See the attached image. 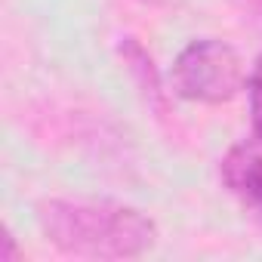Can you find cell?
Listing matches in <instances>:
<instances>
[{"label":"cell","mask_w":262,"mask_h":262,"mask_svg":"<svg viewBox=\"0 0 262 262\" xmlns=\"http://www.w3.org/2000/svg\"><path fill=\"white\" fill-rule=\"evenodd\" d=\"M37 222L56 250L80 259H136L158 241L142 210L117 201H47Z\"/></svg>","instance_id":"cell-1"},{"label":"cell","mask_w":262,"mask_h":262,"mask_svg":"<svg viewBox=\"0 0 262 262\" xmlns=\"http://www.w3.org/2000/svg\"><path fill=\"white\" fill-rule=\"evenodd\" d=\"M173 86L188 102L222 105L244 86V65L222 40H194L173 62Z\"/></svg>","instance_id":"cell-2"},{"label":"cell","mask_w":262,"mask_h":262,"mask_svg":"<svg viewBox=\"0 0 262 262\" xmlns=\"http://www.w3.org/2000/svg\"><path fill=\"white\" fill-rule=\"evenodd\" d=\"M219 173H222L225 188L234 198H241V204L262 225V155L253 145H234L222 158Z\"/></svg>","instance_id":"cell-3"},{"label":"cell","mask_w":262,"mask_h":262,"mask_svg":"<svg viewBox=\"0 0 262 262\" xmlns=\"http://www.w3.org/2000/svg\"><path fill=\"white\" fill-rule=\"evenodd\" d=\"M120 56H123L129 74L136 77V86H139V93L145 96V102H148L155 111L164 114V111H167V96H164V90H161V77H158V68H155L151 56L142 50V43H139L136 37H126V40L120 43Z\"/></svg>","instance_id":"cell-4"},{"label":"cell","mask_w":262,"mask_h":262,"mask_svg":"<svg viewBox=\"0 0 262 262\" xmlns=\"http://www.w3.org/2000/svg\"><path fill=\"white\" fill-rule=\"evenodd\" d=\"M247 96H250V123L253 136L262 142V56L256 59L250 77H247Z\"/></svg>","instance_id":"cell-5"},{"label":"cell","mask_w":262,"mask_h":262,"mask_svg":"<svg viewBox=\"0 0 262 262\" xmlns=\"http://www.w3.org/2000/svg\"><path fill=\"white\" fill-rule=\"evenodd\" d=\"M19 259V250H16V241L10 231H4V253H0V262H16Z\"/></svg>","instance_id":"cell-6"},{"label":"cell","mask_w":262,"mask_h":262,"mask_svg":"<svg viewBox=\"0 0 262 262\" xmlns=\"http://www.w3.org/2000/svg\"><path fill=\"white\" fill-rule=\"evenodd\" d=\"M145 4H155V7H170V4H179V0H145Z\"/></svg>","instance_id":"cell-7"}]
</instances>
